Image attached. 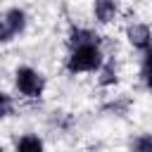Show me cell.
<instances>
[{
	"instance_id": "obj_1",
	"label": "cell",
	"mask_w": 152,
	"mask_h": 152,
	"mask_svg": "<svg viewBox=\"0 0 152 152\" xmlns=\"http://www.w3.org/2000/svg\"><path fill=\"white\" fill-rule=\"evenodd\" d=\"M104 62H107V57H104V52L100 48V40H86V43L69 45V55L64 59V69L71 76L97 74Z\"/></svg>"
},
{
	"instance_id": "obj_2",
	"label": "cell",
	"mask_w": 152,
	"mask_h": 152,
	"mask_svg": "<svg viewBox=\"0 0 152 152\" xmlns=\"http://www.w3.org/2000/svg\"><path fill=\"white\" fill-rule=\"evenodd\" d=\"M45 86H48V81H45L43 71L33 69L28 64H19L14 69V90H17L19 97H24V100H40L43 93H45Z\"/></svg>"
},
{
	"instance_id": "obj_3",
	"label": "cell",
	"mask_w": 152,
	"mask_h": 152,
	"mask_svg": "<svg viewBox=\"0 0 152 152\" xmlns=\"http://www.w3.org/2000/svg\"><path fill=\"white\" fill-rule=\"evenodd\" d=\"M26 26H28V14L21 7H7L0 19V40L12 43L26 31Z\"/></svg>"
},
{
	"instance_id": "obj_4",
	"label": "cell",
	"mask_w": 152,
	"mask_h": 152,
	"mask_svg": "<svg viewBox=\"0 0 152 152\" xmlns=\"http://www.w3.org/2000/svg\"><path fill=\"white\" fill-rule=\"evenodd\" d=\"M126 40H128L135 50L145 52V50L152 45V28H150V24H142V21L128 24V26H126Z\"/></svg>"
},
{
	"instance_id": "obj_5",
	"label": "cell",
	"mask_w": 152,
	"mask_h": 152,
	"mask_svg": "<svg viewBox=\"0 0 152 152\" xmlns=\"http://www.w3.org/2000/svg\"><path fill=\"white\" fill-rule=\"evenodd\" d=\"M93 17L97 24H112L119 17V2L116 0H93Z\"/></svg>"
},
{
	"instance_id": "obj_6",
	"label": "cell",
	"mask_w": 152,
	"mask_h": 152,
	"mask_svg": "<svg viewBox=\"0 0 152 152\" xmlns=\"http://www.w3.org/2000/svg\"><path fill=\"white\" fill-rule=\"evenodd\" d=\"M14 150L17 152H40V150H45V142L38 133H24L14 140Z\"/></svg>"
},
{
	"instance_id": "obj_7",
	"label": "cell",
	"mask_w": 152,
	"mask_h": 152,
	"mask_svg": "<svg viewBox=\"0 0 152 152\" xmlns=\"http://www.w3.org/2000/svg\"><path fill=\"white\" fill-rule=\"evenodd\" d=\"M86 40H100V36L93 31V28H86V26H71L69 31V45H76V43H86Z\"/></svg>"
},
{
	"instance_id": "obj_8",
	"label": "cell",
	"mask_w": 152,
	"mask_h": 152,
	"mask_svg": "<svg viewBox=\"0 0 152 152\" xmlns=\"http://www.w3.org/2000/svg\"><path fill=\"white\" fill-rule=\"evenodd\" d=\"M140 76H142V83L145 88L152 93V45L142 52V62H140Z\"/></svg>"
},
{
	"instance_id": "obj_9",
	"label": "cell",
	"mask_w": 152,
	"mask_h": 152,
	"mask_svg": "<svg viewBox=\"0 0 152 152\" xmlns=\"http://www.w3.org/2000/svg\"><path fill=\"white\" fill-rule=\"evenodd\" d=\"M116 81H119V74H116V66H114L112 62H104V64H102V69L97 71V83L107 88V86H114Z\"/></svg>"
},
{
	"instance_id": "obj_10",
	"label": "cell",
	"mask_w": 152,
	"mask_h": 152,
	"mask_svg": "<svg viewBox=\"0 0 152 152\" xmlns=\"http://www.w3.org/2000/svg\"><path fill=\"white\" fill-rule=\"evenodd\" d=\"M131 147L140 152H152V133H140L138 138L131 140Z\"/></svg>"
},
{
	"instance_id": "obj_11",
	"label": "cell",
	"mask_w": 152,
	"mask_h": 152,
	"mask_svg": "<svg viewBox=\"0 0 152 152\" xmlns=\"http://www.w3.org/2000/svg\"><path fill=\"white\" fill-rule=\"evenodd\" d=\"M12 112H14L12 95H10V93H2V95H0V114H2V119H10Z\"/></svg>"
}]
</instances>
